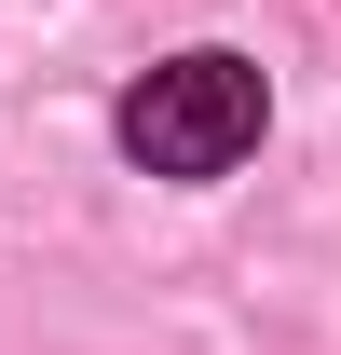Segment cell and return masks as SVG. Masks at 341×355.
I'll list each match as a JSON object with an SVG mask.
<instances>
[{"label":"cell","mask_w":341,"mask_h":355,"mask_svg":"<svg viewBox=\"0 0 341 355\" xmlns=\"http://www.w3.org/2000/svg\"><path fill=\"white\" fill-rule=\"evenodd\" d=\"M259 123H273V83H259L246 55H164V69H150V83L123 96V150L150 178H232L259 150Z\"/></svg>","instance_id":"6da1fadb"}]
</instances>
